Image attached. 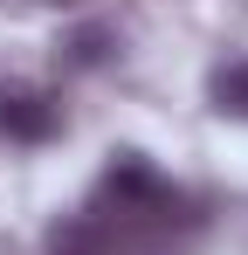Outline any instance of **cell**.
<instances>
[{"instance_id":"6da1fadb","label":"cell","mask_w":248,"mask_h":255,"mask_svg":"<svg viewBox=\"0 0 248 255\" xmlns=\"http://www.w3.org/2000/svg\"><path fill=\"white\" fill-rule=\"evenodd\" d=\"M207 228V207L165 179L145 152H111L104 179L76 214H62L41 249L48 255H172Z\"/></svg>"},{"instance_id":"7a4b0ae2","label":"cell","mask_w":248,"mask_h":255,"mask_svg":"<svg viewBox=\"0 0 248 255\" xmlns=\"http://www.w3.org/2000/svg\"><path fill=\"white\" fill-rule=\"evenodd\" d=\"M62 131V97L35 76H0V138L7 145H48Z\"/></svg>"},{"instance_id":"3957f363","label":"cell","mask_w":248,"mask_h":255,"mask_svg":"<svg viewBox=\"0 0 248 255\" xmlns=\"http://www.w3.org/2000/svg\"><path fill=\"white\" fill-rule=\"evenodd\" d=\"M207 97H214V111H221V118H248V55L221 62V69L207 76Z\"/></svg>"},{"instance_id":"277c9868","label":"cell","mask_w":248,"mask_h":255,"mask_svg":"<svg viewBox=\"0 0 248 255\" xmlns=\"http://www.w3.org/2000/svg\"><path fill=\"white\" fill-rule=\"evenodd\" d=\"M111 48H118V35H104V28H76V35H69V62H76V69H97V62H111Z\"/></svg>"},{"instance_id":"5b68a950","label":"cell","mask_w":248,"mask_h":255,"mask_svg":"<svg viewBox=\"0 0 248 255\" xmlns=\"http://www.w3.org/2000/svg\"><path fill=\"white\" fill-rule=\"evenodd\" d=\"M35 7H90V0H35Z\"/></svg>"}]
</instances>
